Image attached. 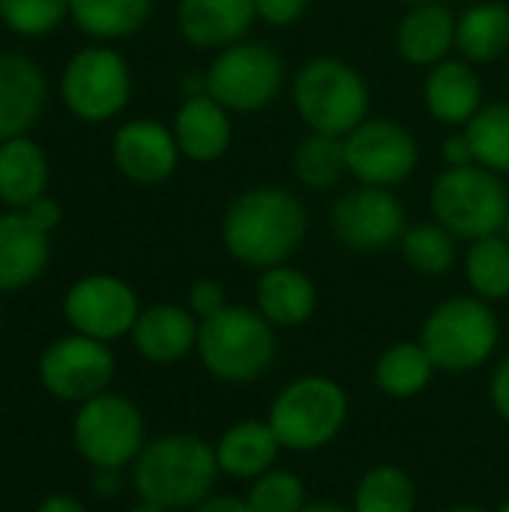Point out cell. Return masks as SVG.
I'll use <instances>...</instances> for the list:
<instances>
[{"label":"cell","mask_w":509,"mask_h":512,"mask_svg":"<svg viewBox=\"0 0 509 512\" xmlns=\"http://www.w3.org/2000/svg\"><path fill=\"white\" fill-rule=\"evenodd\" d=\"M306 237V207L285 186H252L222 216L228 255L252 270L285 264Z\"/></svg>","instance_id":"obj_1"},{"label":"cell","mask_w":509,"mask_h":512,"mask_svg":"<svg viewBox=\"0 0 509 512\" xmlns=\"http://www.w3.org/2000/svg\"><path fill=\"white\" fill-rule=\"evenodd\" d=\"M132 465L138 498L168 512H189L216 495V480L222 474L216 462V447L189 432L162 435L144 444Z\"/></svg>","instance_id":"obj_2"},{"label":"cell","mask_w":509,"mask_h":512,"mask_svg":"<svg viewBox=\"0 0 509 512\" xmlns=\"http://www.w3.org/2000/svg\"><path fill=\"white\" fill-rule=\"evenodd\" d=\"M348 390L330 375H300L288 381L270 402L267 423L288 453L327 450L348 423Z\"/></svg>","instance_id":"obj_3"},{"label":"cell","mask_w":509,"mask_h":512,"mask_svg":"<svg viewBox=\"0 0 509 512\" xmlns=\"http://www.w3.org/2000/svg\"><path fill=\"white\" fill-rule=\"evenodd\" d=\"M201 366L222 384H255L276 363V327L249 306H225L198 327Z\"/></svg>","instance_id":"obj_4"},{"label":"cell","mask_w":509,"mask_h":512,"mask_svg":"<svg viewBox=\"0 0 509 512\" xmlns=\"http://www.w3.org/2000/svg\"><path fill=\"white\" fill-rule=\"evenodd\" d=\"M420 345L438 372L471 375L495 357L501 345V324L486 300L474 294L450 297L438 303L423 321Z\"/></svg>","instance_id":"obj_5"},{"label":"cell","mask_w":509,"mask_h":512,"mask_svg":"<svg viewBox=\"0 0 509 512\" xmlns=\"http://www.w3.org/2000/svg\"><path fill=\"white\" fill-rule=\"evenodd\" d=\"M294 108L309 132L345 138L369 114V87L363 75L339 57H315L291 87Z\"/></svg>","instance_id":"obj_6"},{"label":"cell","mask_w":509,"mask_h":512,"mask_svg":"<svg viewBox=\"0 0 509 512\" xmlns=\"http://www.w3.org/2000/svg\"><path fill=\"white\" fill-rule=\"evenodd\" d=\"M429 207L456 240H483L504 234L509 216V192L501 174L483 165L444 168L432 183Z\"/></svg>","instance_id":"obj_7"},{"label":"cell","mask_w":509,"mask_h":512,"mask_svg":"<svg viewBox=\"0 0 509 512\" xmlns=\"http://www.w3.org/2000/svg\"><path fill=\"white\" fill-rule=\"evenodd\" d=\"M72 441L78 456L90 468L120 471L144 450V417L138 405L120 393H102L78 405L72 423Z\"/></svg>","instance_id":"obj_8"},{"label":"cell","mask_w":509,"mask_h":512,"mask_svg":"<svg viewBox=\"0 0 509 512\" xmlns=\"http://www.w3.org/2000/svg\"><path fill=\"white\" fill-rule=\"evenodd\" d=\"M282 57L261 42H237L216 54L204 72V90L228 111H261L282 93Z\"/></svg>","instance_id":"obj_9"},{"label":"cell","mask_w":509,"mask_h":512,"mask_svg":"<svg viewBox=\"0 0 509 512\" xmlns=\"http://www.w3.org/2000/svg\"><path fill=\"white\" fill-rule=\"evenodd\" d=\"M132 78L126 60L114 48L78 51L60 78V96L66 108L84 123H105L129 102Z\"/></svg>","instance_id":"obj_10"},{"label":"cell","mask_w":509,"mask_h":512,"mask_svg":"<svg viewBox=\"0 0 509 512\" xmlns=\"http://www.w3.org/2000/svg\"><path fill=\"white\" fill-rule=\"evenodd\" d=\"M117 372V360L108 342L72 333L51 342L39 357V381L42 387L72 405H84L102 393H108Z\"/></svg>","instance_id":"obj_11"},{"label":"cell","mask_w":509,"mask_h":512,"mask_svg":"<svg viewBox=\"0 0 509 512\" xmlns=\"http://www.w3.org/2000/svg\"><path fill=\"white\" fill-rule=\"evenodd\" d=\"M420 147L408 126L390 117L363 120L345 135V162L348 174L363 186H396L408 180L417 168Z\"/></svg>","instance_id":"obj_12"},{"label":"cell","mask_w":509,"mask_h":512,"mask_svg":"<svg viewBox=\"0 0 509 512\" xmlns=\"http://www.w3.org/2000/svg\"><path fill=\"white\" fill-rule=\"evenodd\" d=\"M63 315L75 333L99 342H114L132 333L141 315V303L129 282L111 273H93L78 279L66 291Z\"/></svg>","instance_id":"obj_13"},{"label":"cell","mask_w":509,"mask_h":512,"mask_svg":"<svg viewBox=\"0 0 509 512\" xmlns=\"http://www.w3.org/2000/svg\"><path fill=\"white\" fill-rule=\"evenodd\" d=\"M333 234L354 252H384L402 243L408 231L402 201L384 186H357L345 192L330 213Z\"/></svg>","instance_id":"obj_14"},{"label":"cell","mask_w":509,"mask_h":512,"mask_svg":"<svg viewBox=\"0 0 509 512\" xmlns=\"http://www.w3.org/2000/svg\"><path fill=\"white\" fill-rule=\"evenodd\" d=\"M111 156L117 171L141 186L168 180L177 171L180 147L171 129L156 120H129L114 132Z\"/></svg>","instance_id":"obj_15"},{"label":"cell","mask_w":509,"mask_h":512,"mask_svg":"<svg viewBox=\"0 0 509 512\" xmlns=\"http://www.w3.org/2000/svg\"><path fill=\"white\" fill-rule=\"evenodd\" d=\"M198 327L201 321L186 306L156 303L141 309L129 336L144 360L168 366L186 360L198 348Z\"/></svg>","instance_id":"obj_16"},{"label":"cell","mask_w":509,"mask_h":512,"mask_svg":"<svg viewBox=\"0 0 509 512\" xmlns=\"http://www.w3.org/2000/svg\"><path fill=\"white\" fill-rule=\"evenodd\" d=\"M255 18V0H180L177 6V27L195 48H228L243 42Z\"/></svg>","instance_id":"obj_17"},{"label":"cell","mask_w":509,"mask_h":512,"mask_svg":"<svg viewBox=\"0 0 509 512\" xmlns=\"http://www.w3.org/2000/svg\"><path fill=\"white\" fill-rule=\"evenodd\" d=\"M45 108V75L24 54H0V141L24 135Z\"/></svg>","instance_id":"obj_18"},{"label":"cell","mask_w":509,"mask_h":512,"mask_svg":"<svg viewBox=\"0 0 509 512\" xmlns=\"http://www.w3.org/2000/svg\"><path fill=\"white\" fill-rule=\"evenodd\" d=\"M231 111L219 105L210 93L186 96L177 117H174V138L180 147V156L192 162H216L228 153L234 129H231Z\"/></svg>","instance_id":"obj_19"},{"label":"cell","mask_w":509,"mask_h":512,"mask_svg":"<svg viewBox=\"0 0 509 512\" xmlns=\"http://www.w3.org/2000/svg\"><path fill=\"white\" fill-rule=\"evenodd\" d=\"M255 309L276 330L303 327L318 309V288L303 270L291 264H279V267L261 270L258 285H255Z\"/></svg>","instance_id":"obj_20"},{"label":"cell","mask_w":509,"mask_h":512,"mask_svg":"<svg viewBox=\"0 0 509 512\" xmlns=\"http://www.w3.org/2000/svg\"><path fill=\"white\" fill-rule=\"evenodd\" d=\"M219 471L231 480L252 483L270 468H276V459L282 453V444L267 420H237L222 432V438L213 444Z\"/></svg>","instance_id":"obj_21"},{"label":"cell","mask_w":509,"mask_h":512,"mask_svg":"<svg viewBox=\"0 0 509 512\" xmlns=\"http://www.w3.org/2000/svg\"><path fill=\"white\" fill-rule=\"evenodd\" d=\"M48 234L39 231L21 210L0 216V294L21 291L36 282L48 264Z\"/></svg>","instance_id":"obj_22"},{"label":"cell","mask_w":509,"mask_h":512,"mask_svg":"<svg viewBox=\"0 0 509 512\" xmlns=\"http://www.w3.org/2000/svg\"><path fill=\"white\" fill-rule=\"evenodd\" d=\"M423 99L435 120L465 129L483 108V81L468 60H441L426 75Z\"/></svg>","instance_id":"obj_23"},{"label":"cell","mask_w":509,"mask_h":512,"mask_svg":"<svg viewBox=\"0 0 509 512\" xmlns=\"http://www.w3.org/2000/svg\"><path fill=\"white\" fill-rule=\"evenodd\" d=\"M456 24L459 18L444 3L411 6L399 21L396 48L414 66H438L456 48Z\"/></svg>","instance_id":"obj_24"},{"label":"cell","mask_w":509,"mask_h":512,"mask_svg":"<svg viewBox=\"0 0 509 512\" xmlns=\"http://www.w3.org/2000/svg\"><path fill=\"white\" fill-rule=\"evenodd\" d=\"M48 186V159L42 147L24 135L0 141V201L27 210Z\"/></svg>","instance_id":"obj_25"},{"label":"cell","mask_w":509,"mask_h":512,"mask_svg":"<svg viewBox=\"0 0 509 512\" xmlns=\"http://www.w3.org/2000/svg\"><path fill=\"white\" fill-rule=\"evenodd\" d=\"M435 372L438 369H435L432 357L426 354V348L417 339V342H396V345H390L375 360L372 381H375L381 396L405 402V399L420 396L432 384Z\"/></svg>","instance_id":"obj_26"},{"label":"cell","mask_w":509,"mask_h":512,"mask_svg":"<svg viewBox=\"0 0 509 512\" xmlns=\"http://www.w3.org/2000/svg\"><path fill=\"white\" fill-rule=\"evenodd\" d=\"M456 48L477 63L498 60L509 48V9L498 0L477 3L459 15Z\"/></svg>","instance_id":"obj_27"},{"label":"cell","mask_w":509,"mask_h":512,"mask_svg":"<svg viewBox=\"0 0 509 512\" xmlns=\"http://www.w3.org/2000/svg\"><path fill=\"white\" fill-rule=\"evenodd\" d=\"M153 12V0H69V18L96 39L138 33Z\"/></svg>","instance_id":"obj_28"},{"label":"cell","mask_w":509,"mask_h":512,"mask_svg":"<svg viewBox=\"0 0 509 512\" xmlns=\"http://www.w3.org/2000/svg\"><path fill=\"white\" fill-rule=\"evenodd\" d=\"M354 512H417V483L399 465H372L354 486Z\"/></svg>","instance_id":"obj_29"},{"label":"cell","mask_w":509,"mask_h":512,"mask_svg":"<svg viewBox=\"0 0 509 512\" xmlns=\"http://www.w3.org/2000/svg\"><path fill=\"white\" fill-rule=\"evenodd\" d=\"M294 174L306 189L315 192H330L339 186L342 174H348L345 138L309 132L294 150Z\"/></svg>","instance_id":"obj_30"},{"label":"cell","mask_w":509,"mask_h":512,"mask_svg":"<svg viewBox=\"0 0 509 512\" xmlns=\"http://www.w3.org/2000/svg\"><path fill=\"white\" fill-rule=\"evenodd\" d=\"M465 279L474 297L498 303L509 297V243L504 234L474 240L465 255Z\"/></svg>","instance_id":"obj_31"},{"label":"cell","mask_w":509,"mask_h":512,"mask_svg":"<svg viewBox=\"0 0 509 512\" xmlns=\"http://www.w3.org/2000/svg\"><path fill=\"white\" fill-rule=\"evenodd\" d=\"M402 255L423 276H444L456 267V237L441 222H417L402 234Z\"/></svg>","instance_id":"obj_32"},{"label":"cell","mask_w":509,"mask_h":512,"mask_svg":"<svg viewBox=\"0 0 509 512\" xmlns=\"http://www.w3.org/2000/svg\"><path fill=\"white\" fill-rule=\"evenodd\" d=\"M465 135L474 147L477 165L509 174V102L483 105L465 126Z\"/></svg>","instance_id":"obj_33"},{"label":"cell","mask_w":509,"mask_h":512,"mask_svg":"<svg viewBox=\"0 0 509 512\" xmlns=\"http://www.w3.org/2000/svg\"><path fill=\"white\" fill-rule=\"evenodd\" d=\"M243 498L252 512H303L309 504L306 483L285 468H270L267 474L252 480Z\"/></svg>","instance_id":"obj_34"},{"label":"cell","mask_w":509,"mask_h":512,"mask_svg":"<svg viewBox=\"0 0 509 512\" xmlns=\"http://www.w3.org/2000/svg\"><path fill=\"white\" fill-rule=\"evenodd\" d=\"M69 15V0H0V24L18 36H45Z\"/></svg>","instance_id":"obj_35"},{"label":"cell","mask_w":509,"mask_h":512,"mask_svg":"<svg viewBox=\"0 0 509 512\" xmlns=\"http://www.w3.org/2000/svg\"><path fill=\"white\" fill-rule=\"evenodd\" d=\"M225 306H228V294H225V285L222 282H216V279H198V282H192V288L186 294V309L198 321L213 318Z\"/></svg>","instance_id":"obj_36"},{"label":"cell","mask_w":509,"mask_h":512,"mask_svg":"<svg viewBox=\"0 0 509 512\" xmlns=\"http://www.w3.org/2000/svg\"><path fill=\"white\" fill-rule=\"evenodd\" d=\"M309 9V0H255V12L270 27H291Z\"/></svg>","instance_id":"obj_37"},{"label":"cell","mask_w":509,"mask_h":512,"mask_svg":"<svg viewBox=\"0 0 509 512\" xmlns=\"http://www.w3.org/2000/svg\"><path fill=\"white\" fill-rule=\"evenodd\" d=\"M489 399L495 414L509 426V354L495 366L492 381H489Z\"/></svg>","instance_id":"obj_38"},{"label":"cell","mask_w":509,"mask_h":512,"mask_svg":"<svg viewBox=\"0 0 509 512\" xmlns=\"http://www.w3.org/2000/svg\"><path fill=\"white\" fill-rule=\"evenodd\" d=\"M39 231H45V234H51L57 225H60V219H63V210H60V204L54 201V198H48V195H42V198H36L27 210H21Z\"/></svg>","instance_id":"obj_39"},{"label":"cell","mask_w":509,"mask_h":512,"mask_svg":"<svg viewBox=\"0 0 509 512\" xmlns=\"http://www.w3.org/2000/svg\"><path fill=\"white\" fill-rule=\"evenodd\" d=\"M444 162L447 168H465V165H477V156H474V147L465 135V129L459 135H450L444 141Z\"/></svg>","instance_id":"obj_40"},{"label":"cell","mask_w":509,"mask_h":512,"mask_svg":"<svg viewBox=\"0 0 509 512\" xmlns=\"http://www.w3.org/2000/svg\"><path fill=\"white\" fill-rule=\"evenodd\" d=\"M189 512H252L246 498L237 495H210L207 501H201L198 507H192Z\"/></svg>","instance_id":"obj_41"},{"label":"cell","mask_w":509,"mask_h":512,"mask_svg":"<svg viewBox=\"0 0 509 512\" xmlns=\"http://www.w3.org/2000/svg\"><path fill=\"white\" fill-rule=\"evenodd\" d=\"M93 492L99 498H114L120 492V471L111 468H93V480H90Z\"/></svg>","instance_id":"obj_42"},{"label":"cell","mask_w":509,"mask_h":512,"mask_svg":"<svg viewBox=\"0 0 509 512\" xmlns=\"http://www.w3.org/2000/svg\"><path fill=\"white\" fill-rule=\"evenodd\" d=\"M36 512H87L84 510V504L81 501H75V498H69V495H51V498H45Z\"/></svg>","instance_id":"obj_43"},{"label":"cell","mask_w":509,"mask_h":512,"mask_svg":"<svg viewBox=\"0 0 509 512\" xmlns=\"http://www.w3.org/2000/svg\"><path fill=\"white\" fill-rule=\"evenodd\" d=\"M303 512H354V510H351V504L345 507V504H336V501H315V504H306Z\"/></svg>","instance_id":"obj_44"},{"label":"cell","mask_w":509,"mask_h":512,"mask_svg":"<svg viewBox=\"0 0 509 512\" xmlns=\"http://www.w3.org/2000/svg\"><path fill=\"white\" fill-rule=\"evenodd\" d=\"M441 512H489L483 510V507H477V504H456V507H447V510Z\"/></svg>","instance_id":"obj_45"},{"label":"cell","mask_w":509,"mask_h":512,"mask_svg":"<svg viewBox=\"0 0 509 512\" xmlns=\"http://www.w3.org/2000/svg\"><path fill=\"white\" fill-rule=\"evenodd\" d=\"M129 512H168V510H162V507H153V504H144V501H141L138 507H132Z\"/></svg>","instance_id":"obj_46"},{"label":"cell","mask_w":509,"mask_h":512,"mask_svg":"<svg viewBox=\"0 0 509 512\" xmlns=\"http://www.w3.org/2000/svg\"><path fill=\"white\" fill-rule=\"evenodd\" d=\"M402 3H408V6H420V3H441V0H402Z\"/></svg>","instance_id":"obj_47"},{"label":"cell","mask_w":509,"mask_h":512,"mask_svg":"<svg viewBox=\"0 0 509 512\" xmlns=\"http://www.w3.org/2000/svg\"><path fill=\"white\" fill-rule=\"evenodd\" d=\"M498 512H509V498L504 501V504H501V510H498Z\"/></svg>","instance_id":"obj_48"},{"label":"cell","mask_w":509,"mask_h":512,"mask_svg":"<svg viewBox=\"0 0 509 512\" xmlns=\"http://www.w3.org/2000/svg\"><path fill=\"white\" fill-rule=\"evenodd\" d=\"M504 237H507V243H509V216H507V225H504Z\"/></svg>","instance_id":"obj_49"}]
</instances>
